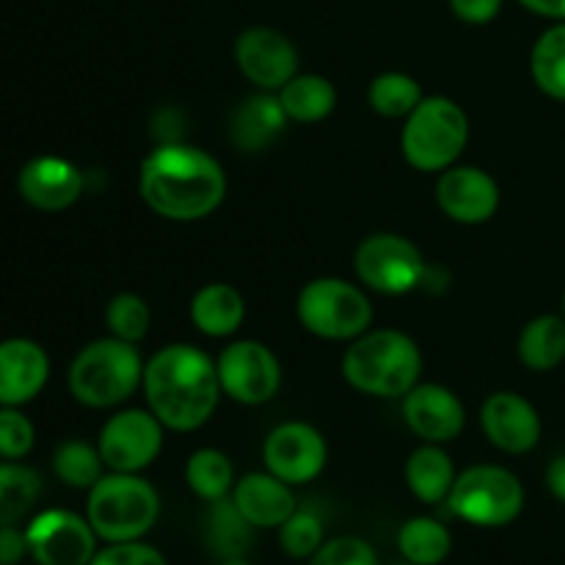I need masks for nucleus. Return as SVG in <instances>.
Listing matches in <instances>:
<instances>
[{
  "label": "nucleus",
  "instance_id": "7ed1b4c3",
  "mask_svg": "<svg viewBox=\"0 0 565 565\" xmlns=\"http://www.w3.org/2000/svg\"><path fill=\"white\" fill-rule=\"evenodd\" d=\"M423 351L397 329H370L342 353V379L370 397H403L419 384Z\"/></svg>",
  "mask_w": 565,
  "mask_h": 565
},
{
  "label": "nucleus",
  "instance_id": "c85d7f7f",
  "mask_svg": "<svg viewBox=\"0 0 565 565\" xmlns=\"http://www.w3.org/2000/svg\"><path fill=\"white\" fill-rule=\"evenodd\" d=\"M185 483L204 502L224 500L235 489V467L226 452L215 450V447H202L188 458Z\"/></svg>",
  "mask_w": 565,
  "mask_h": 565
},
{
  "label": "nucleus",
  "instance_id": "e433bc0d",
  "mask_svg": "<svg viewBox=\"0 0 565 565\" xmlns=\"http://www.w3.org/2000/svg\"><path fill=\"white\" fill-rule=\"evenodd\" d=\"M88 565H166V557L141 541H125V544H108L99 550Z\"/></svg>",
  "mask_w": 565,
  "mask_h": 565
},
{
  "label": "nucleus",
  "instance_id": "4be33fe9",
  "mask_svg": "<svg viewBox=\"0 0 565 565\" xmlns=\"http://www.w3.org/2000/svg\"><path fill=\"white\" fill-rule=\"evenodd\" d=\"M246 320V298L226 281H210L191 298V323L204 337H232Z\"/></svg>",
  "mask_w": 565,
  "mask_h": 565
},
{
  "label": "nucleus",
  "instance_id": "6e6552de",
  "mask_svg": "<svg viewBox=\"0 0 565 565\" xmlns=\"http://www.w3.org/2000/svg\"><path fill=\"white\" fill-rule=\"evenodd\" d=\"M447 505L475 527H505L524 511V486L511 469L478 463L458 475Z\"/></svg>",
  "mask_w": 565,
  "mask_h": 565
},
{
  "label": "nucleus",
  "instance_id": "c9c22d12",
  "mask_svg": "<svg viewBox=\"0 0 565 565\" xmlns=\"http://www.w3.org/2000/svg\"><path fill=\"white\" fill-rule=\"evenodd\" d=\"M309 565H379V555L373 546L356 535H340L331 539L309 557Z\"/></svg>",
  "mask_w": 565,
  "mask_h": 565
},
{
  "label": "nucleus",
  "instance_id": "9d476101",
  "mask_svg": "<svg viewBox=\"0 0 565 565\" xmlns=\"http://www.w3.org/2000/svg\"><path fill=\"white\" fill-rule=\"evenodd\" d=\"M221 392L241 406H263L274 401L281 386V364L265 342L237 340L221 351Z\"/></svg>",
  "mask_w": 565,
  "mask_h": 565
},
{
  "label": "nucleus",
  "instance_id": "58836bf2",
  "mask_svg": "<svg viewBox=\"0 0 565 565\" xmlns=\"http://www.w3.org/2000/svg\"><path fill=\"white\" fill-rule=\"evenodd\" d=\"M31 555L28 535L17 524H0V565H20Z\"/></svg>",
  "mask_w": 565,
  "mask_h": 565
},
{
  "label": "nucleus",
  "instance_id": "4c0bfd02",
  "mask_svg": "<svg viewBox=\"0 0 565 565\" xmlns=\"http://www.w3.org/2000/svg\"><path fill=\"white\" fill-rule=\"evenodd\" d=\"M450 9L467 25H489L500 17L502 0H450Z\"/></svg>",
  "mask_w": 565,
  "mask_h": 565
},
{
  "label": "nucleus",
  "instance_id": "5701e85b",
  "mask_svg": "<svg viewBox=\"0 0 565 565\" xmlns=\"http://www.w3.org/2000/svg\"><path fill=\"white\" fill-rule=\"evenodd\" d=\"M456 478V463H452V458L447 456L441 445L425 441L406 461L408 491L419 502H425V505H439V502H445L450 497Z\"/></svg>",
  "mask_w": 565,
  "mask_h": 565
},
{
  "label": "nucleus",
  "instance_id": "aec40b11",
  "mask_svg": "<svg viewBox=\"0 0 565 565\" xmlns=\"http://www.w3.org/2000/svg\"><path fill=\"white\" fill-rule=\"evenodd\" d=\"M232 502L237 511L243 513L252 527L274 530L281 527L287 519L296 513V497H292V486L279 480L276 475L265 472H248L232 489Z\"/></svg>",
  "mask_w": 565,
  "mask_h": 565
},
{
  "label": "nucleus",
  "instance_id": "cd10ccee",
  "mask_svg": "<svg viewBox=\"0 0 565 565\" xmlns=\"http://www.w3.org/2000/svg\"><path fill=\"white\" fill-rule=\"evenodd\" d=\"M530 75L546 97L565 103V22H555L535 39Z\"/></svg>",
  "mask_w": 565,
  "mask_h": 565
},
{
  "label": "nucleus",
  "instance_id": "7c9ffc66",
  "mask_svg": "<svg viewBox=\"0 0 565 565\" xmlns=\"http://www.w3.org/2000/svg\"><path fill=\"white\" fill-rule=\"evenodd\" d=\"M423 86L406 72H384L373 77L367 88V103L384 119H406L423 103Z\"/></svg>",
  "mask_w": 565,
  "mask_h": 565
},
{
  "label": "nucleus",
  "instance_id": "a19ab883",
  "mask_svg": "<svg viewBox=\"0 0 565 565\" xmlns=\"http://www.w3.org/2000/svg\"><path fill=\"white\" fill-rule=\"evenodd\" d=\"M546 486H550L552 497L565 505V456H557L546 469Z\"/></svg>",
  "mask_w": 565,
  "mask_h": 565
},
{
  "label": "nucleus",
  "instance_id": "f8f14e48",
  "mask_svg": "<svg viewBox=\"0 0 565 565\" xmlns=\"http://www.w3.org/2000/svg\"><path fill=\"white\" fill-rule=\"evenodd\" d=\"M263 461L265 469L287 486H303L326 469L329 445L315 425L292 419L270 430L263 445Z\"/></svg>",
  "mask_w": 565,
  "mask_h": 565
},
{
  "label": "nucleus",
  "instance_id": "f3484780",
  "mask_svg": "<svg viewBox=\"0 0 565 565\" xmlns=\"http://www.w3.org/2000/svg\"><path fill=\"white\" fill-rule=\"evenodd\" d=\"M83 185H86L83 171L58 154H39L28 160L17 177V191L22 202L42 213L70 210L83 196Z\"/></svg>",
  "mask_w": 565,
  "mask_h": 565
},
{
  "label": "nucleus",
  "instance_id": "20e7f679",
  "mask_svg": "<svg viewBox=\"0 0 565 565\" xmlns=\"http://www.w3.org/2000/svg\"><path fill=\"white\" fill-rule=\"evenodd\" d=\"M143 359L136 345L116 337L88 342L70 364L72 397L88 408H114L136 395L143 381Z\"/></svg>",
  "mask_w": 565,
  "mask_h": 565
},
{
  "label": "nucleus",
  "instance_id": "ea45409f",
  "mask_svg": "<svg viewBox=\"0 0 565 565\" xmlns=\"http://www.w3.org/2000/svg\"><path fill=\"white\" fill-rule=\"evenodd\" d=\"M533 14L546 17V20L565 22V0H519Z\"/></svg>",
  "mask_w": 565,
  "mask_h": 565
},
{
  "label": "nucleus",
  "instance_id": "f704fd0d",
  "mask_svg": "<svg viewBox=\"0 0 565 565\" xmlns=\"http://www.w3.org/2000/svg\"><path fill=\"white\" fill-rule=\"evenodd\" d=\"M36 445L31 417L14 406H0V461H22Z\"/></svg>",
  "mask_w": 565,
  "mask_h": 565
},
{
  "label": "nucleus",
  "instance_id": "f03ea898",
  "mask_svg": "<svg viewBox=\"0 0 565 565\" xmlns=\"http://www.w3.org/2000/svg\"><path fill=\"white\" fill-rule=\"evenodd\" d=\"M141 390L149 412L177 434L202 428L224 395L213 359L188 342H174L152 353L143 364Z\"/></svg>",
  "mask_w": 565,
  "mask_h": 565
},
{
  "label": "nucleus",
  "instance_id": "72a5a7b5",
  "mask_svg": "<svg viewBox=\"0 0 565 565\" xmlns=\"http://www.w3.org/2000/svg\"><path fill=\"white\" fill-rule=\"evenodd\" d=\"M279 544L292 561H307V557H312L326 544L323 522H320L318 513L298 511L296 508V513L279 527Z\"/></svg>",
  "mask_w": 565,
  "mask_h": 565
},
{
  "label": "nucleus",
  "instance_id": "4468645a",
  "mask_svg": "<svg viewBox=\"0 0 565 565\" xmlns=\"http://www.w3.org/2000/svg\"><path fill=\"white\" fill-rule=\"evenodd\" d=\"M235 64L259 92H279L298 75V50L276 28L254 25L235 39Z\"/></svg>",
  "mask_w": 565,
  "mask_h": 565
},
{
  "label": "nucleus",
  "instance_id": "b1692460",
  "mask_svg": "<svg viewBox=\"0 0 565 565\" xmlns=\"http://www.w3.org/2000/svg\"><path fill=\"white\" fill-rule=\"evenodd\" d=\"M276 94H279L287 119L298 121V125H318V121L329 119L337 108L334 83L323 75H312V72L307 75L298 72Z\"/></svg>",
  "mask_w": 565,
  "mask_h": 565
},
{
  "label": "nucleus",
  "instance_id": "1a4fd4ad",
  "mask_svg": "<svg viewBox=\"0 0 565 565\" xmlns=\"http://www.w3.org/2000/svg\"><path fill=\"white\" fill-rule=\"evenodd\" d=\"M353 270L359 281L381 296H406L423 287L425 265L423 252L408 237L395 232H375L356 246Z\"/></svg>",
  "mask_w": 565,
  "mask_h": 565
},
{
  "label": "nucleus",
  "instance_id": "39448f33",
  "mask_svg": "<svg viewBox=\"0 0 565 565\" xmlns=\"http://www.w3.org/2000/svg\"><path fill=\"white\" fill-rule=\"evenodd\" d=\"M160 516V497L149 480L130 472L103 475L88 489L86 519L108 544L141 541Z\"/></svg>",
  "mask_w": 565,
  "mask_h": 565
},
{
  "label": "nucleus",
  "instance_id": "473e14b6",
  "mask_svg": "<svg viewBox=\"0 0 565 565\" xmlns=\"http://www.w3.org/2000/svg\"><path fill=\"white\" fill-rule=\"evenodd\" d=\"M105 326H108L110 337H116L121 342H130V345H138L149 334L152 309L136 292H119L105 307Z\"/></svg>",
  "mask_w": 565,
  "mask_h": 565
},
{
  "label": "nucleus",
  "instance_id": "bb28decb",
  "mask_svg": "<svg viewBox=\"0 0 565 565\" xmlns=\"http://www.w3.org/2000/svg\"><path fill=\"white\" fill-rule=\"evenodd\" d=\"M42 475L22 461H0V524H20L42 497Z\"/></svg>",
  "mask_w": 565,
  "mask_h": 565
},
{
  "label": "nucleus",
  "instance_id": "9b49d317",
  "mask_svg": "<svg viewBox=\"0 0 565 565\" xmlns=\"http://www.w3.org/2000/svg\"><path fill=\"white\" fill-rule=\"evenodd\" d=\"M166 425L143 408H121L97 436V450L110 472L138 475L163 450Z\"/></svg>",
  "mask_w": 565,
  "mask_h": 565
},
{
  "label": "nucleus",
  "instance_id": "393cba45",
  "mask_svg": "<svg viewBox=\"0 0 565 565\" xmlns=\"http://www.w3.org/2000/svg\"><path fill=\"white\" fill-rule=\"evenodd\" d=\"M519 362L533 373H550L565 362V318L539 315L522 329L516 342Z\"/></svg>",
  "mask_w": 565,
  "mask_h": 565
},
{
  "label": "nucleus",
  "instance_id": "dca6fc26",
  "mask_svg": "<svg viewBox=\"0 0 565 565\" xmlns=\"http://www.w3.org/2000/svg\"><path fill=\"white\" fill-rule=\"evenodd\" d=\"M480 428L497 450L511 452V456H524V452L535 450L541 434H544V425H541L533 403L508 390L486 397V403L480 406Z\"/></svg>",
  "mask_w": 565,
  "mask_h": 565
},
{
  "label": "nucleus",
  "instance_id": "37998d69",
  "mask_svg": "<svg viewBox=\"0 0 565 565\" xmlns=\"http://www.w3.org/2000/svg\"><path fill=\"white\" fill-rule=\"evenodd\" d=\"M563 318H565V292H563Z\"/></svg>",
  "mask_w": 565,
  "mask_h": 565
},
{
  "label": "nucleus",
  "instance_id": "a878e982",
  "mask_svg": "<svg viewBox=\"0 0 565 565\" xmlns=\"http://www.w3.org/2000/svg\"><path fill=\"white\" fill-rule=\"evenodd\" d=\"M210 513H207V527H204V539H207L210 552L221 561L226 557H246V552L252 550V524L243 519V513L237 511V505L230 500H215L210 502Z\"/></svg>",
  "mask_w": 565,
  "mask_h": 565
},
{
  "label": "nucleus",
  "instance_id": "79ce46f5",
  "mask_svg": "<svg viewBox=\"0 0 565 565\" xmlns=\"http://www.w3.org/2000/svg\"><path fill=\"white\" fill-rule=\"evenodd\" d=\"M218 565H252L246 561V557H226V561H221Z\"/></svg>",
  "mask_w": 565,
  "mask_h": 565
},
{
  "label": "nucleus",
  "instance_id": "c756f323",
  "mask_svg": "<svg viewBox=\"0 0 565 565\" xmlns=\"http://www.w3.org/2000/svg\"><path fill=\"white\" fill-rule=\"evenodd\" d=\"M401 555L414 565H439L452 550V535L439 519L417 516L408 519L397 533Z\"/></svg>",
  "mask_w": 565,
  "mask_h": 565
},
{
  "label": "nucleus",
  "instance_id": "c03bdc74",
  "mask_svg": "<svg viewBox=\"0 0 565 565\" xmlns=\"http://www.w3.org/2000/svg\"><path fill=\"white\" fill-rule=\"evenodd\" d=\"M397 565H414V563H408V561H406V563H397Z\"/></svg>",
  "mask_w": 565,
  "mask_h": 565
},
{
  "label": "nucleus",
  "instance_id": "0eeeda50",
  "mask_svg": "<svg viewBox=\"0 0 565 565\" xmlns=\"http://www.w3.org/2000/svg\"><path fill=\"white\" fill-rule=\"evenodd\" d=\"M296 315L298 323L320 340L353 342L370 331L375 312L362 287L340 276H320L298 292Z\"/></svg>",
  "mask_w": 565,
  "mask_h": 565
},
{
  "label": "nucleus",
  "instance_id": "423d86ee",
  "mask_svg": "<svg viewBox=\"0 0 565 565\" xmlns=\"http://www.w3.org/2000/svg\"><path fill=\"white\" fill-rule=\"evenodd\" d=\"M467 143L469 116L450 97H423L401 132L403 158L423 174H441L456 166Z\"/></svg>",
  "mask_w": 565,
  "mask_h": 565
},
{
  "label": "nucleus",
  "instance_id": "2f4dec72",
  "mask_svg": "<svg viewBox=\"0 0 565 565\" xmlns=\"http://www.w3.org/2000/svg\"><path fill=\"white\" fill-rule=\"evenodd\" d=\"M105 461L99 456L97 445H88L81 439H66L53 452V472L70 489L88 491L103 478Z\"/></svg>",
  "mask_w": 565,
  "mask_h": 565
},
{
  "label": "nucleus",
  "instance_id": "ddd939ff",
  "mask_svg": "<svg viewBox=\"0 0 565 565\" xmlns=\"http://www.w3.org/2000/svg\"><path fill=\"white\" fill-rule=\"evenodd\" d=\"M28 550L39 565H88L97 555V533L72 511H42L25 527Z\"/></svg>",
  "mask_w": 565,
  "mask_h": 565
},
{
  "label": "nucleus",
  "instance_id": "2eb2a0df",
  "mask_svg": "<svg viewBox=\"0 0 565 565\" xmlns=\"http://www.w3.org/2000/svg\"><path fill=\"white\" fill-rule=\"evenodd\" d=\"M436 204L450 221L463 226L486 224L500 210V185L478 166H450L436 182Z\"/></svg>",
  "mask_w": 565,
  "mask_h": 565
},
{
  "label": "nucleus",
  "instance_id": "a211bd4d",
  "mask_svg": "<svg viewBox=\"0 0 565 565\" xmlns=\"http://www.w3.org/2000/svg\"><path fill=\"white\" fill-rule=\"evenodd\" d=\"M403 419L408 430L430 445H447L458 439L467 425V408L461 397L441 384H417L403 395Z\"/></svg>",
  "mask_w": 565,
  "mask_h": 565
},
{
  "label": "nucleus",
  "instance_id": "6ab92c4d",
  "mask_svg": "<svg viewBox=\"0 0 565 565\" xmlns=\"http://www.w3.org/2000/svg\"><path fill=\"white\" fill-rule=\"evenodd\" d=\"M50 356L39 342L11 337L0 342V406H25L47 386Z\"/></svg>",
  "mask_w": 565,
  "mask_h": 565
},
{
  "label": "nucleus",
  "instance_id": "412c9836",
  "mask_svg": "<svg viewBox=\"0 0 565 565\" xmlns=\"http://www.w3.org/2000/svg\"><path fill=\"white\" fill-rule=\"evenodd\" d=\"M287 114L276 92H259L237 105L230 119V141L241 152H263L287 127Z\"/></svg>",
  "mask_w": 565,
  "mask_h": 565
},
{
  "label": "nucleus",
  "instance_id": "f257e3e1",
  "mask_svg": "<svg viewBox=\"0 0 565 565\" xmlns=\"http://www.w3.org/2000/svg\"><path fill=\"white\" fill-rule=\"evenodd\" d=\"M138 193L160 218L180 224L202 221L224 202V166L218 158L191 143L166 141L141 160Z\"/></svg>",
  "mask_w": 565,
  "mask_h": 565
}]
</instances>
